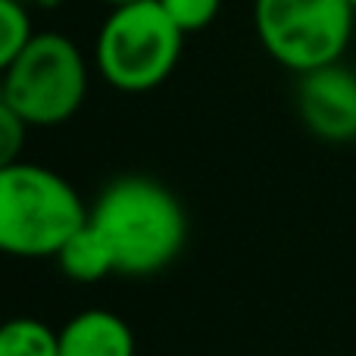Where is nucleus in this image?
Here are the masks:
<instances>
[{
    "label": "nucleus",
    "instance_id": "6e6552de",
    "mask_svg": "<svg viewBox=\"0 0 356 356\" xmlns=\"http://www.w3.org/2000/svg\"><path fill=\"white\" fill-rule=\"evenodd\" d=\"M54 259L63 275L72 278V282H81V284L100 282V278L116 272V259H113L110 244H106V238L94 228L91 219L56 250Z\"/></svg>",
    "mask_w": 356,
    "mask_h": 356
},
{
    "label": "nucleus",
    "instance_id": "9d476101",
    "mask_svg": "<svg viewBox=\"0 0 356 356\" xmlns=\"http://www.w3.org/2000/svg\"><path fill=\"white\" fill-rule=\"evenodd\" d=\"M31 16L29 6L16 3V0H0V75L13 66L25 44L31 41Z\"/></svg>",
    "mask_w": 356,
    "mask_h": 356
},
{
    "label": "nucleus",
    "instance_id": "7ed1b4c3",
    "mask_svg": "<svg viewBox=\"0 0 356 356\" xmlns=\"http://www.w3.org/2000/svg\"><path fill=\"white\" fill-rule=\"evenodd\" d=\"M184 31L169 19L160 0L113 6L94 44L100 79L125 94L160 88L175 72Z\"/></svg>",
    "mask_w": 356,
    "mask_h": 356
},
{
    "label": "nucleus",
    "instance_id": "ddd939ff",
    "mask_svg": "<svg viewBox=\"0 0 356 356\" xmlns=\"http://www.w3.org/2000/svg\"><path fill=\"white\" fill-rule=\"evenodd\" d=\"M104 3H110V10H113V6H125V3H138V0H104Z\"/></svg>",
    "mask_w": 356,
    "mask_h": 356
},
{
    "label": "nucleus",
    "instance_id": "2eb2a0df",
    "mask_svg": "<svg viewBox=\"0 0 356 356\" xmlns=\"http://www.w3.org/2000/svg\"><path fill=\"white\" fill-rule=\"evenodd\" d=\"M350 6H353V10H356V0H350Z\"/></svg>",
    "mask_w": 356,
    "mask_h": 356
},
{
    "label": "nucleus",
    "instance_id": "f257e3e1",
    "mask_svg": "<svg viewBox=\"0 0 356 356\" xmlns=\"http://www.w3.org/2000/svg\"><path fill=\"white\" fill-rule=\"evenodd\" d=\"M106 238L119 275H154L181 253L188 216L163 181L147 175L113 178L88 209Z\"/></svg>",
    "mask_w": 356,
    "mask_h": 356
},
{
    "label": "nucleus",
    "instance_id": "f03ea898",
    "mask_svg": "<svg viewBox=\"0 0 356 356\" xmlns=\"http://www.w3.org/2000/svg\"><path fill=\"white\" fill-rule=\"evenodd\" d=\"M85 222L88 207L60 172L22 160L0 169V253L56 257Z\"/></svg>",
    "mask_w": 356,
    "mask_h": 356
},
{
    "label": "nucleus",
    "instance_id": "39448f33",
    "mask_svg": "<svg viewBox=\"0 0 356 356\" xmlns=\"http://www.w3.org/2000/svg\"><path fill=\"white\" fill-rule=\"evenodd\" d=\"M353 19L350 0H253V29L263 50L297 75L344 56Z\"/></svg>",
    "mask_w": 356,
    "mask_h": 356
},
{
    "label": "nucleus",
    "instance_id": "20e7f679",
    "mask_svg": "<svg viewBox=\"0 0 356 356\" xmlns=\"http://www.w3.org/2000/svg\"><path fill=\"white\" fill-rule=\"evenodd\" d=\"M85 54L60 31L31 35L25 50L0 75V97L29 122V129H54L69 122L85 104Z\"/></svg>",
    "mask_w": 356,
    "mask_h": 356
},
{
    "label": "nucleus",
    "instance_id": "4468645a",
    "mask_svg": "<svg viewBox=\"0 0 356 356\" xmlns=\"http://www.w3.org/2000/svg\"><path fill=\"white\" fill-rule=\"evenodd\" d=\"M16 3H25V6H29V3H35V0H16Z\"/></svg>",
    "mask_w": 356,
    "mask_h": 356
},
{
    "label": "nucleus",
    "instance_id": "f8f14e48",
    "mask_svg": "<svg viewBox=\"0 0 356 356\" xmlns=\"http://www.w3.org/2000/svg\"><path fill=\"white\" fill-rule=\"evenodd\" d=\"M25 131H29V122L0 97V169L22 160Z\"/></svg>",
    "mask_w": 356,
    "mask_h": 356
},
{
    "label": "nucleus",
    "instance_id": "1a4fd4ad",
    "mask_svg": "<svg viewBox=\"0 0 356 356\" xmlns=\"http://www.w3.org/2000/svg\"><path fill=\"white\" fill-rule=\"evenodd\" d=\"M0 356H60V338L38 319H10L0 325Z\"/></svg>",
    "mask_w": 356,
    "mask_h": 356
},
{
    "label": "nucleus",
    "instance_id": "423d86ee",
    "mask_svg": "<svg viewBox=\"0 0 356 356\" xmlns=\"http://www.w3.org/2000/svg\"><path fill=\"white\" fill-rule=\"evenodd\" d=\"M297 113L319 141H356V69L338 60L303 72L297 81Z\"/></svg>",
    "mask_w": 356,
    "mask_h": 356
},
{
    "label": "nucleus",
    "instance_id": "9b49d317",
    "mask_svg": "<svg viewBox=\"0 0 356 356\" xmlns=\"http://www.w3.org/2000/svg\"><path fill=\"white\" fill-rule=\"evenodd\" d=\"M160 6L184 35H191V31H203L216 22L222 0H160Z\"/></svg>",
    "mask_w": 356,
    "mask_h": 356
},
{
    "label": "nucleus",
    "instance_id": "0eeeda50",
    "mask_svg": "<svg viewBox=\"0 0 356 356\" xmlns=\"http://www.w3.org/2000/svg\"><path fill=\"white\" fill-rule=\"evenodd\" d=\"M60 356H135L129 322L110 309H85L56 332Z\"/></svg>",
    "mask_w": 356,
    "mask_h": 356
}]
</instances>
